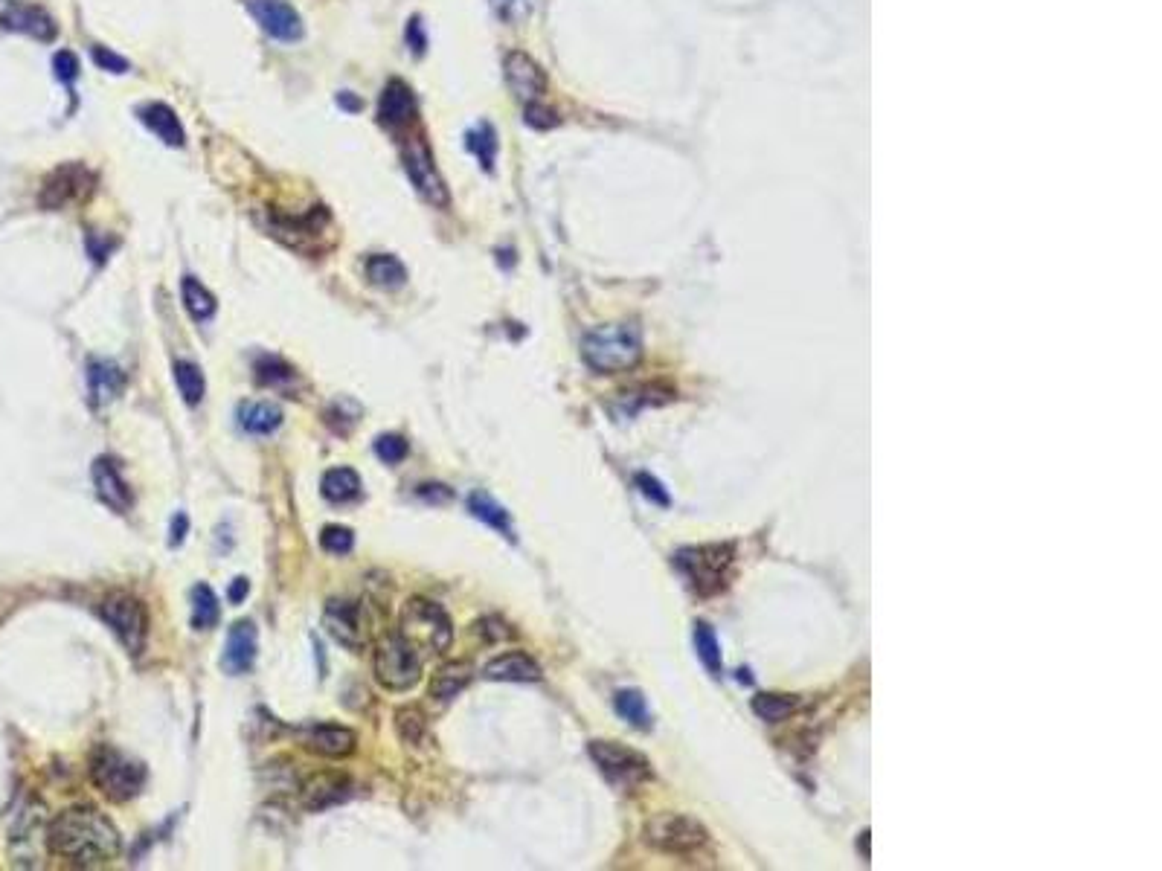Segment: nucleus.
I'll list each match as a JSON object with an SVG mask.
<instances>
[{
	"instance_id": "1",
	"label": "nucleus",
	"mask_w": 1162,
	"mask_h": 871,
	"mask_svg": "<svg viewBox=\"0 0 1162 871\" xmlns=\"http://www.w3.org/2000/svg\"><path fill=\"white\" fill-rule=\"evenodd\" d=\"M50 851L76 866H99L120 854V834L105 813L70 808L59 813L47 831Z\"/></svg>"
},
{
	"instance_id": "2",
	"label": "nucleus",
	"mask_w": 1162,
	"mask_h": 871,
	"mask_svg": "<svg viewBox=\"0 0 1162 871\" xmlns=\"http://www.w3.org/2000/svg\"><path fill=\"white\" fill-rule=\"evenodd\" d=\"M581 358L599 375L628 372L643 358V331L637 323H611L587 331L581 340Z\"/></svg>"
},
{
	"instance_id": "3",
	"label": "nucleus",
	"mask_w": 1162,
	"mask_h": 871,
	"mask_svg": "<svg viewBox=\"0 0 1162 871\" xmlns=\"http://www.w3.org/2000/svg\"><path fill=\"white\" fill-rule=\"evenodd\" d=\"M91 781L105 799L128 802L143 790L146 767L114 747H99L91 758Z\"/></svg>"
},
{
	"instance_id": "4",
	"label": "nucleus",
	"mask_w": 1162,
	"mask_h": 871,
	"mask_svg": "<svg viewBox=\"0 0 1162 871\" xmlns=\"http://www.w3.org/2000/svg\"><path fill=\"white\" fill-rule=\"evenodd\" d=\"M401 636L413 648H425L433 654H445L451 648L454 628L448 613L428 599H410L401 610Z\"/></svg>"
},
{
	"instance_id": "5",
	"label": "nucleus",
	"mask_w": 1162,
	"mask_h": 871,
	"mask_svg": "<svg viewBox=\"0 0 1162 871\" xmlns=\"http://www.w3.org/2000/svg\"><path fill=\"white\" fill-rule=\"evenodd\" d=\"M99 613L105 619V625L117 633V639L125 645V651L131 657H140L143 648H146V639H149V613H146V604L131 596V593H108L102 604H99Z\"/></svg>"
},
{
	"instance_id": "6",
	"label": "nucleus",
	"mask_w": 1162,
	"mask_h": 871,
	"mask_svg": "<svg viewBox=\"0 0 1162 871\" xmlns=\"http://www.w3.org/2000/svg\"><path fill=\"white\" fill-rule=\"evenodd\" d=\"M401 163H404V172L413 183V189L419 192V198L436 207V210H445L451 204V195H448V186L445 178L439 175L436 169V160H433V151L425 143V137H416V134H407L404 137V146H401Z\"/></svg>"
},
{
	"instance_id": "7",
	"label": "nucleus",
	"mask_w": 1162,
	"mask_h": 871,
	"mask_svg": "<svg viewBox=\"0 0 1162 871\" xmlns=\"http://www.w3.org/2000/svg\"><path fill=\"white\" fill-rule=\"evenodd\" d=\"M93 192H96V172L79 160H70V163L56 166L44 178L41 192H38V204L44 210H67V207L85 204Z\"/></svg>"
},
{
	"instance_id": "8",
	"label": "nucleus",
	"mask_w": 1162,
	"mask_h": 871,
	"mask_svg": "<svg viewBox=\"0 0 1162 871\" xmlns=\"http://www.w3.org/2000/svg\"><path fill=\"white\" fill-rule=\"evenodd\" d=\"M372 668H375V680L390 691L413 689L422 680V657L401 633L387 636L378 645Z\"/></svg>"
},
{
	"instance_id": "9",
	"label": "nucleus",
	"mask_w": 1162,
	"mask_h": 871,
	"mask_svg": "<svg viewBox=\"0 0 1162 871\" xmlns=\"http://www.w3.org/2000/svg\"><path fill=\"white\" fill-rule=\"evenodd\" d=\"M674 564L686 572L692 587L698 593H715L727 584V570L733 564V549L730 546H686L674 555Z\"/></svg>"
},
{
	"instance_id": "10",
	"label": "nucleus",
	"mask_w": 1162,
	"mask_h": 871,
	"mask_svg": "<svg viewBox=\"0 0 1162 871\" xmlns=\"http://www.w3.org/2000/svg\"><path fill=\"white\" fill-rule=\"evenodd\" d=\"M645 834H648V842H654L657 848H663L669 854H680V857L698 854L701 848L709 845V834H706L704 825L683 816V813H663V816L651 819Z\"/></svg>"
},
{
	"instance_id": "11",
	"label": "nucleus",
	"mask_w": 1162,
	"mask_h": 871,
	"mask_svg": "<svg viewBox=\"0 0 1162 871\" xmlns=\"http://www.w3.org/2000/svg\"><path fill=\"white\" fill-rule=\"evenodd\" d=\"M590 758L605 773V779L613 781L616 787L628 790V787H637V784H645L651 779V764L645 761V755L628 750L616 741H593Z\"/></svg>"
},
{
	"instance_id": "12",
	"label": "nucleus",
	"mask_w": 1162,
	"mask_h": 871,
	"mask_svg": "<svg viewBox=\"0 0 1162 871\" xmlns=\"http://www.w3.org/2000/svg\"><path fill=\"white\" fill-rule=\"evenodd\" d=\"M326 227H329V212L317 207L306 215H271V233L276 239L308 256L323 250L320 241L326 236Z\"/></svg>"
},
{
	"instance_id": "13",
	"label": "nucleus",
	"mask_w": 1162,
	"mask_h": 871,
	"mask_svg": "<svg viewBox=\"0 0 1162 871\" xmlns=\"http://www.w3.org/2000/svg\"><path fill=\"white\" fill-rule=\"evenodd\" d=\"M378 122L381 128H387L393 137H407L416 122H419V105H416V96L413 88L401 79H390L387 88L381 91L378 99Z\"/></svg>"
},
{
	"instance_id": "14",
	"label": "nucleus",
	"mask_w": 1162,
	"mask_h": 871,
	"mask_svg": "<svg viewBox=\"0 0 1162 871\" xmlns=\"http://www.w3.org/2000/svg\"><path fill=\"white\" fill-rule=\"evenodd\" d=\"M323 628L337 645H343L352 654L364 651L367 645V625L355 601H329L323 610Z\"/></svg>"
},
{
	"instance_id": "15",
	"label": "nucleus",
	"mask_w": 1162,
	"mask_h": 871,
	"mask_svg": "<svg viewBox=\"0 0 1162 871\" xmlns=\"http://www.w3.org/2000/svg\"><path fill=\"white\" fill-rule=\"evenodd\" d=\"M503 73H506L509 91L515 93L518 102L535 105V102L544 99V93H547V73L541 70V64L532 56H526L520 50H512L506 56V61H503Z\"/></svg>"
},
{
	"instance_id": "16",
	"label": "nucleus",
	"mask_w": 1162,
	"mask_h": 871,
	"mask_svg": "<svg viewBox=\"0 0 1162 871\" xmlns=\"http://www.w3.org/2000/svg\"><path fill=\"white\" fill-rule=\"evenodd\" d=\"M250 15L256 24L279 41H300L303 38V18L300 12L285 0H247Z\"/></svg>"
},
{
	"instance_id": "17",
	"label": "nucleus",
	"mask_w": 1162,
	"mask_h": 871,
	"mask_svg": "<svg viewBox=\"0 0 1162 871\" xmlns=\"http://www.w3.org/2000/svg\"><path fill=\"white\" fill-rule=\"evenodd\" d=\"M0 27L9 32L30 35L35 41H44V44L56 41V35H59L56 21L41 6H30V3H9L0 12Z\"/></svg>"
},
{
	"instance_id": "18",
	"label": "nucleus",
	"mask_w": 1162,
	"mask_h": 871,
	"mask_svg": "<svg viewBox=\"0 0 1162 871\" xmlns=\"http://www.w3.org/2000/svg\"><path fill=\"white\" fill-rule=\"evenodd\" d=\"M93 488H96V497L117 514H128L134 506V494H131V485L123 480L120 468L114 459L102 456L93 462Z\"/></svg>"
},
{
	"instance_id": "19",
	"label": "nucleus",
	"mask_w": 1162,
	"mask_h": 871,
	"mask_svg": "<svg viewBox=\"0 0 1162 871\" xmlns=\"http://www.w3.org/2000/svg\"><path fill=\"white\" fill-rule=\"evenodd\" d=\"M256 648H259V636H256V625L250 619L236 622L230 633H227V645H224V657H221V668L233 677L247 674L256 662Z\"/></svg>"
},
{
	"instance_id": "20",
	"label": "nucleus",
	"mask_w": 1162,
	"mask_h": 871,
	"mask_svg": "<svg viewBox=\"0 0 1162 871\" xmlns=\"http://www.w3.org/2000/svg\"><path fill=\"white\" fill-rule=\"evenodd\" d=\"M349 793H352V781L343 773H317L303 784L300 799L308 811H326V808H335L340 802H346Z\"/></svg>"
},
{
	"instance_id": "21",
	"label": "nucleus",
	"mask_w": 1162,
	"mask_h": 871,
	"mask_svg": "<svg viewBox=\"0 0 1162 871\" xmlns=\"http://www.w3.org/2000/svg\"><path fill=\"white\" fill-rule=\"evenodd\" d=\"M483 677L494 680V683H538L541 665L523 651H509V654H500V657L486 662Z\"/></svg>"
},
{
	"instance_id": "22",
	"label": "nucleus",
	"mask_w": 1162,
	"mask_h": 871,
	"mask_svg": "<svg viewBox=\"0 0 1162 871\" xmlns=\"http://www.w3.org/2000/svg\"><path fill=\"white\" fill-rule=\"evenodd\" d=\"M306 747L323 758H346L358 747V735L349 726H335V723H320L311 726L306 735Z\"/></svg>"
},
{
	"instance_id": "23",
	"label": "nucleus",
	"mask_w": 1162,
	"mask_h": 871,
	"mask_svg": "<svg viewBox=\"0 0 1162 871\" xmlns=\"http://www.w3.org/2000/svg\"><path fill=\"white\" fill-rule=\"evenodd\" d=\"M85 378H88V395H91L93 407L111 404V401L125 390V372L117 366V363L111 361L91 358V361H88Z\"/></svg>"
},
{
	"instance_id": "24",
	"label": "nucleus",
	"mask_w": 1162,
	"mask_h": 871,
	"mask_svg": "<svg viewBox=\"0 0 1162 871\" xmlns=\"http://www.w3.org/2000/svg\"><path fill=\"white\" fill-rule=\"evenodd\" d=\"M137 117H140V122L152 131L157 140H163L166 146H172V149H184L186 146L184 125H181L178 114H175L169 105H163V102L140 105Z\"/></svg>"
},
{
	"instance_id": "25",
	"label": "nucleus",
	"mask_w": 1162,
	"mask_h": 871,
	"mask_svg": "<svg viewBox=\"0 0 1162 871\" xmlns=\"http://www.w3.org/2000/svg\"><path fill=\"white\" fill-rule=\"evenodd\" d=\"M474 677V668L468 662H448L442 665L430 680V697L439 703H451L459 691L465 689Z\"/></svg>"
},
{
	"instance_id": "26",
	"label": "nucleus",
	"mask_w": 1162,
	"mask_h": 871,
	"mask_svg": "<svg viewBox=\"0 0 1162 871\" xmlns=\"http://www.w3.org/2000/svg\"><path fill=\"white\" fill-rule=\"evenodd\" d=\"M282 424V410L271 401H245L239 404V427L253 436H268Z\"/></svg>"
},
{
	"instance_id": "27",
	"label": "nucleus",
	"mask_w": 1162,
	"mask_h": 871,
	"mask_svg": "<svg viewBox=\"0 0 1162 871\" xmlns=\"http://www.w3.org/2000/svg\"><path fill=\"white\" fill-rule=\"evenodd\" d=\"M468 509H471V514H474L477 520H483V523H489L491 529H497L503 538L515 541V526H512V517H509V511L503 509V506H500L494 497L483 494V491H474V494L468 497Z\"/></svg>"
},
{
	"instance_id": "28",
	"label": "nucleus",
	"mask_w": 1162,
	"mask_h": 871,
	"mask_svg": "<svg viewBox=\"0 0 1162 871\" xmlns=\"http://www.w3.org/2000/svg\"><path fill=\"white\" fill-rule=\"evenodd\" d=\"M367 279L375 288H384V291H396L407 282V268L401 265V259H396L393 253H375L367 259Z\"/></svg>"
},
{
	"instance_id": "29",
	"label": "nucleus",
	"mask_w": 1162,
	"mask_h": 871,
	"mask_svg": "<svg viewBox=\"0 0 1162 871\" xmlns=\"http://www.w3.org/2000/svg\"><path fill=\"white\" fill-rule=\"evenodd\" d=\"M320 494L329 503H349V500H355L361 494V477L352 468H332V471L323 474Z\"/></svg>"
},
{
	"instance_id": "30",
	"label": "nucleus",
	"mask_w": 1162,
	"mask_h": 871,
	"mask_svg": "<svg viewBox=\"0 0 1162 871\" xmlns=\"http://www.w3.org/2000/svg\"><path fill=\"white\" fill-rule=\"evenodd\" d=\"M221 619V604L210 584L192 587V628L195 631H210Z\"/></svg>"
},
{
	"instance_id": "31",
	"label": "nucleus",
	"mask_w": 1162,
	"mask_h": 871,
	"mask_svg": "<svg viewBox=\"0 0 1162 871\" xmlns=\"http://www.w3.org/2000/svg\"><path fill=\"white\" fill-rule=\"evenodd\" d=\"M181 291H184V305L186 311L192 314V320H198V323H204V320H210L215 314V308H218V302H215V297L195 279V276H186L184 285H181Z\"/></svg>"
},
{
	"instance_id": "32",
	"label": "nucleus",
	"mask_w": 1162,
	"mask_h": 871,
	"mask_svg": "<svg viewBox=\"0 0 1162 871\" xmlns=\"http://www.w3.org/2000/svg\"><path fill=\"white\" fill-rule=\"evenodd\" d=\"M175 384L184 395V401L189 407L201 404L204 392H207V381H204V372L195 366L192 361H178L175 363Z\"/></svg>"
},
{
	"instance_id": "33",
	"label": "nucleus",
	"mask_w": 1162,
	"mask_h": 871,
	"mask_svg": "<svg viewBox=\"0 0 1162 871\" xmlns=\"http://www.w3.org/2000/svg\"><path fill=\"white\" fill-rule=\"evenodd\" d=\"M695 651H698V657H701V662L706 665V671L718 680L721 671H724L721 645H718V639H715V631H712L706 622H698V625H695Z\"/></svg>"
},
{
	"instance_id": "34",
	"label": "nucleus",
	"mask_w": 1162,
	"mask_h": 871,
	"mask_svg": "<svg viewBox=\"0 0 1162 871\" xmlns=\"http://www.w3.org/2000/svg\"><path fill=\"white\" fill-rule=\"evenodd\" d=\"M794 709L796 700L791 694H776V691H770V694H756V697H753V712L767 723L785 721Z\"/></svg>"
},
{
	"instance_id": "35",
	"label": "nucleus",
	"mask_w": 1162,
	"mask_h": 871,
	"mask_svg": "<svg viewBox=\"0 0 1162 871\" xmlns=\"http://www.w3.org/2000/svg\"><path fill=\"white\" fill-rule=\"evenodd\" d=\"M613 706H616L619 718H625L628 723H634V726H640V729H648V726H651V715H648V706H645V697L640 691L634 689L616 691Z\"/></svg>"
},
{
	"instance_id": "36",
	"label": "nucleus",
	"mask_w": 1162,
	"mask_h": 871,
	"mask_svg": "<svg viewBox=\"0 0 1162 871\" xmlns=\"http://www.w3.org/2000/svg\"><path fill=\"white\" fill-rule=\"evenodd\" d=\"M468 149L474 151V157L483 163V169L491 172L494 169V157H497V134L489 122H480L474 131H468Z\"/></svg>"
},
{
	"instance_id": "37",
	"label": "nucleus",
	"mask_w": 1162,
	"mask_h": 871,
	"mask_svg": "<svg viewBox=\"0 0 1162 871\" xmlns=\"http://www.w3.org/2000/svg\"><path fill=\"white\" fill-rule=\"evenodd\" d=\"M256 378L265 387H282V384H291L297 378V372H294V366H288L279 358H262L256 363Z\"/></svg>"
},
{
	"instance_id": "38",
	"label": "nucleus",
	"mask_w": 1162,
	"mask_h": 871,
	"mask_svg": "<svg viewBox=\"0 0 1162 871\" xmlns=\"http://www.w3.org/2000/svg\"><path fill=\"white\" fill-rule=\"evenodd\" d=\"M396 726L401 741L413 744V747H419L425 741V735H428V723H425V718L416 709H401L396 715Z\"/></svg>"
},
{
	"instance_id": "39",
	"label": "nucleus",
	"mask_w": 1162,
	"mask_h": 871,
	"mask_svg": "<svg viewBox=\"0 0 1162 871\" xmlns=\"http://www.w3.org/2000/svg\"><path fill=\"white\" fill-rule=\"evenodd\" d=\"M320 546H323L326 552H332V555H349L352 546H355V535H352V529H346V526H326V529L320 532Z\"/></svg>"
},
{
	"instance_id": "40",
	"label": "nucleus",
	"mask_w": 1162,
	"mask_h": 871,
	"mask_svg": "<svg viewBox=\"0 0 1162 871\" xmlns=\"http://www.w3.org/2000/svg\"><path fill=\"white\" fill-rule=\"evenodd\" d=\"M491 9H494V15L503 21V24H520V21H526L529 18V12H532V6H535V0H489Z\"/></svg>"
},
{
	"instance_id": "41",
	"label": "nucleus",
	"mask_w": 1162,
	"mask_h": 871,
	"mask_svg": "<svg viewBox=\"0 0 1162 871\" xmlns=\"http://www.w3.org/2000/svg\"><path fill=\"white\" fill-rule=\"evenodd\" d=\"M375 453H378V459H381V462H387V465H398V462H404V459H407L410 445H407L401 436H396V433H387V436H378V439H375Z\"/></svg>"
},
{
	"instance_id": "42",
	"label": "nucleus",
	"mask_w": 1162,
	"mask_h": 871,
	"mask_svg": "<svg viewBox=\"0 0 1162 871\" xmlns=\"http://www.w3.org/2000/svg\"><path fill=\"white\" fill-rule=\"evenodd\" d=\"M93 61H96V67H99V70H105V73H117V76L131 70L128 59L117 56V53H114V50H108V47H93Z\"/></svg>"
},
{
	"instance_id": "43",
	"label": "nucleus",
	"mask_w": 1162,
	"mask_h": 871,
	"mask_svg": "<svg viewBox=\"0 0 1162 871\" xmlns=\"http://www.w3.org/2000/svg\"><path fill=\"white\" fill-rule=\"evenodd\" d=\"M523 120L532 128H552V125H558V114L547 108L544 102H535V105H523Z\"/></svg>"
},
{
	"instance_id": "44",
	"label": "nucleus",
	"mask_w": 1162,
	"mask_h": 871,
	"mask_svg": "<svg viewBox=\"0 0 1162 871\" xmlns=\"http://www.w3.org/2000/svg\"><path fill=\"white\" fill-rule=\"evenodd\" d=\"M53 70H56V79H62L64 85H70V82L79 79V59L70 50H62V53L53 56Z\"/></svg>"
},
{
	"instance_id": "45",
	"label": "nucleus",
	"mask_w": 1162,
	"mask_h": 871,
	"mask_svg": "<svg viewBox=\"0 0 1162 871\" xmlns=\"http://www.w3.org/2000/svg\"><path fill=\"white\" fill-rule=\"evenodd\" d=\"M407 44L413 47L416 56H422L425 47H428V35L422 30V18H419V15H413V18L407 21Z\"/></svg>"
},
{
	"instance_id": "46",
	"label": "nucleus",
	"mask_w": 1162,
	"mask_h": 871,
	"mask_svg": "<svg viewBox=\"0 0 1162 871\" xmlns=\"http://www.w3.org/2000/svg\"><path fill=\"white\" fill-rule=\"evenodd\" d=\"M637 485H640V491H643L648 500H654V503H660V506H669V494L663 491V485L654 480V477L640 474V477H637Z\"/></svg>"
},
{
	"instance_id": "47",
	"label": "nucleus",
	"mask_w": 1162,
	"mask_h": 871,
	"mask_svg": "<svg viewBox=\"0 0 1162 871\" xmlns=\"http://www.w3.org/2000/svg\"><path fill=\"white\" fill-rule=\"evenodd\" d=\"M477 631L483 633L489 642H500V639H509V636H512V631H509L500 619H486V622H480Z\"/></svg>"
},
{
	"instance_id": "48",
	"label": "nucleus",
	"mask_w": 1162,
	"mask_h": 871,
	"mask_svg": "<svg viewBox=\"0 0 1162 871\" xmlns=\"http://www.w3.org/2000/svg\"><path fill=\"white\" fill-rule=\"evenodd\" d=\"M186 529H189V517H186L184 511H178V514L172 517V532H169V543H172V546H181L186 538Z\"/></svg>"
},
{
	"instance_id": "49",
	"label": "nucleus",
	"mask_w": 1162,
	"mask_h": 871,
	"mask_svg": "<svg viewBox=\"0 0 1162 871\" xmlns=\"http://www.w3.org/2000/svg\"><path fill=\"white\" fill-rule=\"evenodd\" d=\"M419 497H425V500H439V503H445V500H451V491L445 488V485H419Z\"/></svg>"
},
{
	"instance_id": "50",
	"label": "nucleus",
	"mask_w": 1162,
	"mask_h": 871,
	"mask_svg": "<svg viewBox=\"0 0 1162 871\" xmlns=\"http://www.w3.org/2000/svg\"><path fill=\"white\" fill-rule=\"evenodd\" d=\"M247 590H250L247 578H236V581H233V587H230V601H233V604H239V601L247 596Z\"/></svg>"
}]
</instances>
